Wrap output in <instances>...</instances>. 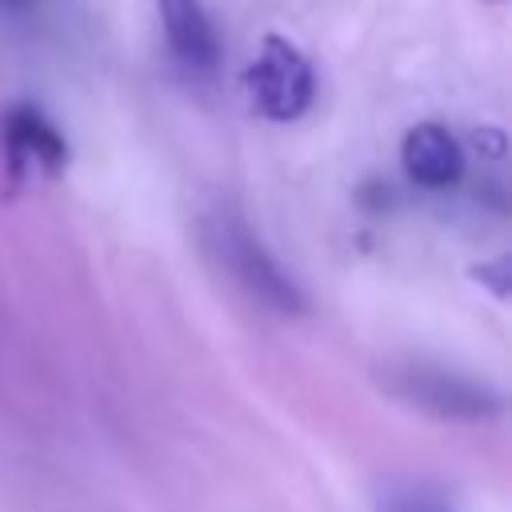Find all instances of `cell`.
Returning <instances> with one entry per match:
<instances>
[{
    "label": "cell",
    "instance_id": "obj_7",
    "mask_svg": "<svg viewBox=\"0 0 512 512\" xmlns=\"http://www.w3.org/2000/svg\"><path fill=\"white\" fill-rule=\"evenodd\" d=\"M472 276H476V280H488L496 296L508 292V260H504V256H500L496 264H480V268H472Z\"/></svg>",
    "mask_w": 512,
    "mask_h": 512
},
{
    "label": "cell",
    "instance_id": "obj_6",
    "mask_svg": "<svg viewBox=\"0 0 512 512\" xmlns=\"http://www.w3.org/2000/svg\"><path fill=\"white\" fill-rule=\"evenodd\" d=\"M156 12H160L168 52L188 72H212L220 60V40H216V28L204 4L200 0H156Z\"/></svg>",
    "mask_w": 512,
    "mask_h": 512
},
{
    "label": "cell",
    "instance_id": "obj_4",
    "mask_svg": "<svg viewBox=\"0 0 512 512\" xmlns=\"http://www.w3.org/2000/svg\"><path fill=\"white\" fill-rule=\"evenodd\" d=\"M400 160H404V172L420 184V188H456L460 176H464V148L460 140L436 124V120H420L404 132L400 140Z\"/></svg>",
    "mask_w": 512,
    "mask_h": 512
},
{
    "label": "cell",
    "instance_id": "obj_3",
    "mask_svg": "<svg viewBox=\"0 0 512 512\" xmlns=\"http://www.w3.org/2000/svg\"><path fill=\"white\" fill-rule=\"evenodd\" d=\"M388 388L440 420H488L500 412V396L488 384L440 364H396L388 372Z\"/></svg>",
    "mask_w": 512,
    "mask_h": 512
},
{
    "label": "cell",
    "instance_id": "obj_5",
    "mask_svg": "<svg viewBox=\"0 0 512 512\" xmlns=\"http://www.w3.org/2000/svg\"><path fill=\"white\" fill-rule=\"evenodd\" d=\"M4 148H8V168H44L60 172L68 164V144L60 128L36 108V104H12L4 112Z\"/></svg>",
    "mask_w": 512,
    "mask_h": 512
},
{
    "label": "cell",
    "instance_id": "obj_1",
    "mask_svg": "<svg viewBox=\"0 0 512 512\" xmlns=\"http://www.w3.org/2000/svg\"><path fill=\"white\" fill-rule=\"evenodd\" d=\"M204 244L208 252L232 272V280L256 296L264 308L280 312V316H300L308 304H304V292L296 288V280L280 268V260L264 248V240L248 228L244 216H236L232 208H216L208 220H204Z\"/></svg>",
    "mask_w": 512,
    "mask_h": 512
},
{
    "label": "cell",
    "instance_id": "obj_8",
    "mask_svg": "<svg viewBox=\"0 0 512 512\" xmlns=\"http://www.w3.org/2000/svg\"><path fill=\"white\" fill-rule=\"evenodd\" d=\"M0 8H4V12H28L32 0H0Z\"/></svg>",
    "mask_w": 512,
    "mask_h": 512
},
{
    "label": "cell",
    "instance_id": "obj_2",
    "mask_svg": "<svg viewBox=\"0 0 512 512\" xmlns=\"http://www.w3.org/2000/svg\"><path fill=\"white\" fill-rule=\"evenodd\" d=\"M244 84H248L252 108L276 124L304 116L312 96H316V76H312L308 56L284 36L260 40V48L244 72Z\"/></svg>",
    "mask_w": 512,
    "mask_h": 512
}]
</instances>
